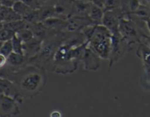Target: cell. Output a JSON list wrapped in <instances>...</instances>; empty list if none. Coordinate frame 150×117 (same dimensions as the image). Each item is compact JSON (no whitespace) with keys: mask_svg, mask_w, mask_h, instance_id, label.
I'll use <instances>...</instances> for the list:
<instances>
[{"mask_svg":"<svg viewBox=\"0 0 150 117\" xmlns=\"http://www.w3.org/2000/svg\"><path fill=\"white\" fill-rule=\"evenodd\" d=\"M16 77L14 83L23 97H35L46 85V70L37 64H26L16 72Z\"/></svg>","mask_w":150,"mask_h":117,"instance_id":"obj_1","label":"cell"},{"mask_svg":"<svg viewBox=\"0 0 150 117\" xmlns=\"http://www.w3.org/2000/svg\"><path fill=\"white\" fill-rule=\"evenodd\" d=\"M111 31L103 24H95L89 39V46L101 59L108 60L111 49Z\"/></svg>","mask_w":150,"mask_h":117,"instance_id":"obj_2","label":"cell"},{"mask_svg":"<svg viewBox=\"0 0 150 117\" xmlns=\"http://www.w3.org/2000/svg\"><path fill=\"white\" fill-rule=\"evenodd\" d=\"M119 32L125 39L133 45L137 42L139 43L142 42L144 32L131 14H126L124 17L120 18Z\"/></svg>","mask_w":150,"mask_h":117,"instance_id":"obj_3","label":"cell"},{"mask_svg":"<svg viewBox=\"0 0 150 117\" xmlns=\"http://www.w3.org/2000/svg\"><path fill=\"white\" fill-rule=\"evenodd\" d=\"M133 44L125 39L120 32L112 34L111 37V49L109 57V65L108 68L112 67L115 63L118 62L125 56L127 53L133 49Z\"/></svg>","mask_w":150,"mask_h":117,"instance_id":"obj_4","label":"cell"},{"mask_svg":"<svg viewBox=\"0 0 150 117\" xmlns=\"http://www.w3.org/2000/svg\"><path fill=\"white\" fill-rule=\"evenodd\" d=\"M126 15L122 8L104 12L102 24L108 28L112 34L118 33L120 18Z\"/></svg>","mask_w":150,"mask_h":117,"instance_id":"obj_5","label":"cell"},{"mask_svg":"<svg viewBox=\"0 0 150 117\" xmlns=\"http://www.w3.org/2000/svg\"><path fill=\"white\" fill-rule=\"evenodd\" d=\"M136 55L143 64V82L150 86V48L144 42H140L136 49Z\"/></svg>","mask_w":150,"mask_h":117,"instance_id":"obj_6","label":"cell"},{"mask_svg":"<svg viewBox=\"0 0 150 117\" xmlns=\"http://www.w3.org/2000/svg\"><path fill=\"white\" fill-rule=\"evenodd\" d=\"M18 102L14 98L0 92V113L4 116H16L20 113Z\"/></svg>","mask_w":150,"mask_h":117,"instance_id":"obj_7","label":"cell"},{"mask_svg":"<svg viewBox=\"0 0 150 117\" xmlns=\"http://www.w3.org/2000/svg\"><path fill=\"white\" fill-rule=\"evenodd\" d=\"M94 23L89 16H71L67 19V25L63 31L71 33L81 32L85 27Z\"/></svg>","mask_w":150,"mask_h":117,"instance_id":"obj_8","label":"cell"},{"mask_svg":"<svg viewBox=\"0 0 150 117\" xmlns=\"http://www.w3.org/2000/svg\"><path fill=\"white\" fill-rule=\"evenodd\" d=\"M83 69L87 71H98L100 67V58L88 45L85 49L81 60Z\"/></svg>","mask_w":150,"mask_h":117,"instance_id":"obj_9","label":"cell"},{"mask_svg":"<svg viewBox=\"0 0 150 117\" xmlns=\"http://www.w3.org/2000/svg\"><path fill=\"white\" fill-rule=\"evenodd\" d=\"M92 5L93 4L92 2L86 1V0H74L72 3L70 17L71 16H89V13Z\"/></svg>","mask_w":150,"mask_h":117,"instance_id":"obj_10","label":"cell"},{"mask_svg":"<svg viewBox=\"0 0 150 117\" xmlns=\"http://www.w3.org/2000/svg\"><path fill=\"white\" fill-rule=\"evenodd\" d=\"M42 42L43 41L35 37L31 40L23 42V54L28 60L38 55L42 48Z\"/></svg>","mask_w":150,"mask_h":117,"instance_id":"obj_11","label":"cell"},{"mask_svg":"<svg viewBox=\"0 0 150 117\" xmlns=\"http://www.w3.org/2000/svg\"><path fill=\"white\" fill-rule=\"evenodd\" d=\"M73 1L70 0H58L54 5L55 16L67 20L70 17Z\"/></svg>","mask_w":150,"mask_h":117,"instance_id":"obj_12","label":"cell"},{"mask_svg":"<svg viewBox=\"0 0 150 117\" xmlns=\"http://www.w3.org/2000/svg\"><path fill=\"white\" fill-rule=\"evenodd\" d=\"M22 19V17L14 11L13 7L1 5L0 7V22L13 21Z\"/></svg>","mask_w":150,"mask_h":117,"instance_id":"obj_13","label":"cell"},{"mask_svg":"<svg viewBox=\"0 0 150 117\" xmlns=\"http://www.w3.org/2000/svg\"><path fill=\"white\" fill-rule=\"evenodd\" d=\"M27 58L24 54L12 52L7 56V63L13 67H21L27 64Z\"/></svg>","mask_w":150,"mask_h":117,"instance_id":"obj_14","label":"cell"},{"mask_svg":"<svg viewBox=\"0 0 150 117\" xmlns=\"http://www.w3.org/2000/svg\"><path fill=\"white\" fill-rule=\"evenodd\" d=\"M28 27H29V23L23 20V18L20 19V20L4 23V28H6V29L12 31V32H15V33L19 32L21 29Z\"/></svg>","mask_w":150,"mask_h":117,"instance_id":"obj_15","label":"cell"},{"mask_svg":"<svg viewBox=\"0 0 150 117\" xmlns=\"http://www.w3.org/2000/svg\"><path fill=\"white\" fill-rule=\"evenodd\" d=\"M104 10L102 7L97 6L93 4L90 12L89 13V17L95 24H102L103 18Z\"/></svg>","mask_w":150,"mask_h":117,"instance_id":"obj_16","label":"cell"},{"mask_svg":"<svg viewBox=\"0 0 150 117\" xmlns=\"http://www.w3.org/2000/svg\"><path fill=\"white\" fill-rule=\"evenodd\" d=\"M12 7L16 13H17L19 16H21L22 18H23V16L27 15L31 10H33L21 0H18V1H16Z\"/></svg>","mask_w":150,"mask_h":117,"instance_id":"obj_17","label":"cell"},{"mask_svg":"<svg viewBox=\"0 0 150 117\" xmlns=\"http://www.w3.org/2000/svg\"><path fill=\"white\" fill-rule=\"evenodd\" d=\"M39 16L40 21L48 19L49 18L55 16V12H54V6H43L40 7L39 9Z\"/></svg>","mask_w":150,"mask_h":117,"instance_id":"obj_18","label":"cell"},{"mask_svg":"<svg viewBox=\"0 0 150 117\" xmlns=\"http://www.w3.org/2000/svg\"><path fill=\"white\" fill-rule=\"evenodd\" d=\"M16 35L21 39L23 42H28L34 37L33 32L29 28H25V29H21L19 32H16Z\"/></svg>","mask_w":150,"mask_h":117,"instance_id":"obj_19","label":"cell"},{"mask_svg":"<svg viewBox=\"0 0 150 117\" xmlns=\"http://www.w3.org/2000/svg\"><path fill=\"white\" fill-rule=\"evenodd\" d=\"M12 45H13V52L18 53V54H23V42L21 39L18 37L16 35L13 36L12 38Z\"/></svg>","mask_w":150,"mask_h":117,"instance_id":"obj_20","label":"cell"},{"mask_svg":"<svg viewBox=\"0 0 150 117\" xmlns=\"http://www.w3.org/2000/svg\"><path fill=\"white\" fill-rule=\"evenodd\" d=\"M23 19L28 22L29 23H38L40 21V16H39V9L38 10H32L26 15L23 16Z\"/></svg>","mask_w":150,"mask_h":117,"instance_id":"obj_21","label":"cell"},{"mask_svg":"<svg viewBox=\"0 0 150 117\" xmlns=\"http://www.w3.org/2000/svg\"><path fill=\"white\" fill-rule=\"evenodd\" d=\"M122 4V0H105L103 6L104 12L108 10H113L115 9L121 8Z\"/></svg>","mask_w":150,"mask_h":117,"instance_id":"obj_22","label":"cell"},{"mask_svg":"<svg viewBox=\"0 0 150 117\" xmlns=\"http://www.w3.org/2000/svg\"><path fill=\"white\" fill-rule=\"evenodd\" d=\"M12 52H13V49L11 39L3 42L0 47V54H4L7 57Z\"/></svg>","mask_w":150,"mask_h":117,"instance_id":"obj_23","label":"cell"},{"mask_svg":"<svg viewBox=\"0 0 150 117\" xmlns=\"http://www.w3.org/2000/svg\"><path fill=\"white\" fill-rule=\"evenodd\" d=\"M16 35V33L6 28H3L2 29L0 30V41L1 42H4V41L10 40L13 36Z\"/></svg>","mask_w":150,"mask_h":117,"instance_id":"obj_24","label":"cell"},{"mask_svg":"<svg viewBox=\"0 0 150 117\" xmlns=\"http://www.w3.org/2000/svg\"><path fill=\"white\" fill-rule=\"evenodd\" d=\"M21 1H23L25 4H27L33 10H38V9L40 8V5L38 0H21Z\"/></svg>","mask_w":150,"mask_h":117,"instance_id":"obj_25","label":"cell"},{"mask_svg":"<svg viewBox=\"0 0 150 117\" xmlns=\"http://www.w3.org/2000/svg\"><path fill=\"white\" fill-rule=\"evenodd\" d=\"M58 0H38L40 7L43 6H54Z\"/></svg>","mask_w":150,"mask_h":117,"instance_id":"obj_26","label":"cell"},{"mask_svg":"<svg viewBox=\"0 0 150 117\" xmlns=\"http://www.w3.org/2000/svg\"><path fill=\"white\" fill-rule=\"evenodd\" d=\"M18 0H0L1 4L6 7H12L13 6V4L16 2Z\"/></svg>","mask_w":150,"mask_h":117,"instance_id":"obj_27","label":"cell"},{"mask_svg":"<svg viewBox=\"0 0 150 117\" xmlns=\"http://www.w3.org/2000/svg\"><path fill=\"white\" fill-rule=\"evenodd\" d=\"M7 57L4 54H0V68H2L7 64Z\"/></svg>","mask_w":150,"mask_h":117,"instance_id":"obj_28","label":"cell"},{"mask_svg":"<svg viewBox=\"0 0 150 117\" xmlns=\"http://www.w3.org/2000/svg\"><path fill=\"white\" fill-rule=\"evenodd\" d=\"M86 1H90L92 4H95L97 6H99V7L103 8V6L105 4V0H86Z\"/></svg>","mask_w":150,"mask_h":117,"instance_id":"obj_29","label":"cell"},{"mask_svg":"<svg viewBox=\"0 0 150 117\" xmlns=\"http://www.w3.org/2000/svg\"><path fill=\"white\" fill-rule=\"evenodd\" d=\"M142 39H144L143 42H144L146 45L150 48V35H147L144 32L143 35H142Z\"/></svg>","mask_w":150,"mask_h":117,"instance_id":"obj_30","label":"cell"},{"mask_svg":"<svg viewBox=\"0 0 150 117\" xmlns=\"http://www.w3.org/2000/svg\"><path fill=\"white\" fill-rule=\"evenodd\" d=\"M62 114L61 113V111H51L50 116L51 117H61Z\"/></svg>","mask_w":150,"mask_h":117,"instance_id":"obj_31","label":"cell"},{"mask_svg":"<svg viewBox=\"0 0 150 117\" xmlns=\"http://www.w3.org/2000/svg\"><path fill=\"white\" fill-rule=\"evenodd\" d=\"M144 22L145 23V25L147 27L148 30H149V33H150V18L149 17H146V18H141Z\"/></svg>","mask_w":150,"mask_h":117,"instance_id":"obj_32","label":"cell"},{"mask_svg":"<svg viewBox=\"0 0 150 117\" xmlns=\"http://www.w3.org/2000/svg\"><path fill=\"white\" fill-rule=\"evenodd\" d=\"M141 4L150 8V0H139Z\"/></svg>","mask_w":150,"mask_h":117,"instance_id":"obj_33","label":"cell"},{"mask_svg":"<svg viewBox=\"0 0 150 117\" xmlns=\"http://www.w3.org/2000/svg\"><path fill=\"white\" fill-rule=\"evenodd\" d=\"M3 28H4V23H2V22H0V30H1V29H2Z\"/></svg>","mask_w":150,"mask_h":117,"instance_id":"obj_34","label":"cell"},{"mask_svg":"<svg viewBox=\"0 0 150 117\" xmlns=\"http://www.w3.org/2000/svg\"><path fill=\"white\" fill-rule=\"evenodd\" d=\"M2 5V4H1V1H0V7H1V6Z\"/></svg>","mask_w":150,"mask_h":117,"instance_id":"obj_35","label":"cell"},{"mask_svg":"<svg viewBox=\"0 0 150 117\" xmlns=\"http://www.w3.org/2000/svg\"><path fill=\"white\" fill-rule=\"evenodd\" d=\"M70 1H74V0H70Z\"/></svg>","mask_w":150,"mask_h":117,"instance_id":"obj_36","label":"cell"}]
</instances>
